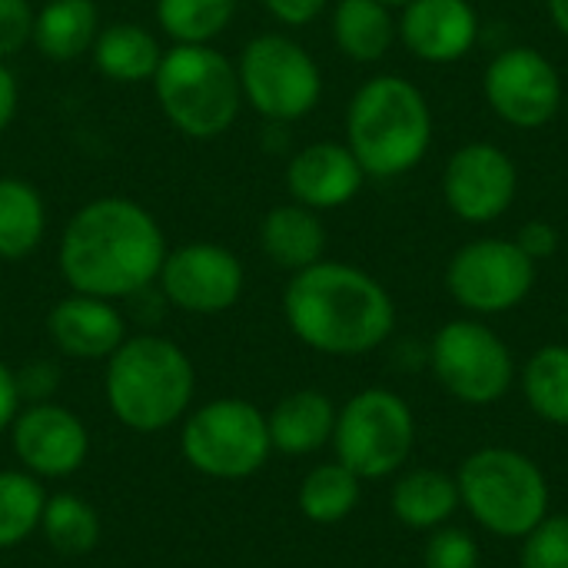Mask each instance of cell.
Here are the masks:
<instances>
[{"mask_svg": "<svg viewBox=\"0 0 568 568\" xmlns=\"http://www.w3.org/2000/svg\"><path fill=\"white\" fill-rule=\"evenodd\" d=\"M17 386H20V399L30 396L33 403H47V393L57 389V366L33 363L23 373H17Z\"/></svg>", "mask_w": 568, "mask_h": 568, "instance_id": "cell-36", "label": "cell"}, {"mask_svg": "<svg viewBox=\"0 0 568 568\" xmlns=\"http://www.w3.org/2000/svg\"><path fill=\"white\" fill-rule=\"evenodd\" d=\"M459 503L499 539H523L549 516V479L536 459L509 446L469 453L456 473Z\"/></svg>", "mask_w": 568, "mask_h": 568, "instance_id": "cell-6", "label": "cell"}, {"mask_svg": "<svg viewBox=\"0 0 568 568\" xmlns=\"http://www.w3.org/2000/svg\"><path fill=\"white\" fill-rule=\"evenodd\" d=\"M47 493L27 469H0V549H13L40 529Z\"/></svg>", "mask_w": 568, "mask_h": 568, "instance_id": "cell-30", "label": "cell"}, {"mask_svg": "<svg viewBox=\"0 0 568 568\" xmlns=\"http://www.w3.org/2000/svg\"><path fill=\"white\" fill-rule=\"evenodd\" d=\"M329 30L336 50L353 63H379L399 43L396 10L379 0H336Z\"/></svg>", "mask_w": 568, "mask_h": 568, "instance_id": "cell-22", "label": "cell"}, {"mask_svg": "<svg viewBox=\"0 0 568 568\" xmlns=\"http://www.w3.org/2000/svg\"><path fill=\"white\" fill-rule=\"evenodd\" d=\"M37 10L30 0H0V60H13L27 43H33Z\"/></svg>", "mask_w": 568, "mask_h": 568, "instance_id": "cell-33", "label": "cell"}, {"mask_svg": "<svg viewBox=\"0 0 568 568\" xmlns=\"http://www.w3.org/2000/svg\"><path fill=\"white\" fill-rule=\"evenodd\" d=\"M519 568H568V516H546L523 536Z\"/></svg>", "mask_w": 568, "mask_h": 568, "instance_id": "cell-31", "label": "cell"}, {"mask_svg": "<svg viewBox=\"0 0 568 568\" xmlns=\"http://www.w3.org/2000/svg\"><path fill=\"white\" fill-rule=\"evenodd\" d=\"M260 3L283 27H310L329 7V0H260Z\"/></svg>", "mask_w": 568, "mask_h": 568, "instance_id": "cell-35", "label": "cell"}, {"mask_svg": "<svg viewBox=\"0 0 568 568\" xmlns=\"http://www.w3.org/2000/svg\"><path fill=\"white\" fill-rule=\"evenodd\" d=\"M389 506L399 526L413 532H433L439 526H449L463 503L456 476H446L439 469H406L393 486Z\"/></svg>", "mask_w": 568, "mask_h": 568, "instance_id": "cell-23", "label": "cell"}, {"mask_svg": "<svg viewBox=\"0 0 568 568\" xmlns=\"http://www.w3.org/2000/svg\"><path fill=\"white\" fill-rule=\"evenodd\" d=\"M346 146L373 180H399L413 173L433 146V106L426 93L399 77L376 73L349 97Z\"/></svg>", "mask_w": 568, "mask_h": 568, "instance_id": "cell-3", "label": "cell"}, {"mask_svg": "<svg viewBox=\"0 0 568 568\" xmlns=\"http://www.w3.org/2000/svg\"><path fill=\"white\" fill-rule=\"evenodd\" d=\"M17 463L37 479H67L80 473L90 453V433L77 413L57 403H30L10 423Z\"/></svg>", "mask_w": 568, "mask_h": 568, "instance_id": "cell-15", "label": "cell"}, {"mask_svg": "<svg viewBox=\"0 0 568 568\" xmlns=\"http://www.w3.org/2000/svg\"><path fill=\"white\" fill-rule=\"evenodd\" d=\"M20 386H17V373L0 359V433L10 429L13 416L20 413Z\"/></svg>", "mask_w": 568, "mask_h": 568, "instance_id": "cell-37", "label": "cell"}, {"mask_svg": "<svg viewBox=\"0 0 568 568\" xmlns=\"http://www.w3.org/2000/svg\"><path fill=\"white\" fill-rule=\"evenodd\" d=\"M539 263H532L516 240L483 236L459 246L446 263V290L469 316H503L519 310L536 290Z\"/></svg>", "mask_w": 568, "mask_h": 568, "instance_id": "cell-11", "label": "cell"}, {"mask_svg": "<svg viewBox=\"0 0 568 568\" xmlns=\"http://www.w3.org/2000/svg\"><path fill=\"white\" fill-rule=\"evenodd\" d=\"M336 413L339 409L333 406V399L326 393H320V389H296V393L283 396L266 413L273 449L286 453V456L320 453L323 446L333 443Z\"/></svg>", "mask_w": 568, "mask_h": 568, "instance_id": "cell-21", "label": "cell"}, {"mask_svg": "<svg viewBox=\"0 0 568 568\" xmlns=\"http://www.w3.org/2000/svg\"><path fill=\"white\" fill-rule=\"evenodd\" d=\"M47 336L70 359H110L130 333L113 300L70 293L50 306Z\"/></svg>", "mask_w": 568, "mask_h": 568, "instance_id": "cell-18", "label": "cell"}, {"mask_svg": "<svg viewBox=\"0 0 568 568\" xmlns=\"http://www.w3.org/2000/svg\"><path fill=\"white\" fill-rule=\"evenodd\" d=\"M166 250V233L143 203L97 196L67 220L57 263L70 293L120 303L156 286Z\"/></svg>", "mask_w": 568, "mask_h": 568, "instance_id": "cell-1", "label": "cell"}, {"mask_svg": "<svg viewBox=\"0 0 568 568\" xmlns=\"http://www.w3.org/2000/svg\"><path fill=\"white\" fill-rule=\"evenodd\" d=\"M333 449L359 479H386L416 449V416L399 393L383 386L363 389L336 413Z\"/></svg>", "mask_w": 568, "mask_h": 568, "instance_id": "cell-9", "label": "cell"}, {"mask_svg": "<svg viewBox=\"0 0 568 568\" xmlns=\"http://www.w3.org/2000/svg\"><path fill=\"white\" fill-rule=\"evenodd\" d=\"M260 250L276 270L293 276L326 260V223L310 206H300L293 200L276 203L260 220Z\"/></svg>", "mask_w": 568, "mask_h": 568, "instance_id": "cell-19", "label": "cell"}, {"mask_svg": "<svg viewBox=\"0 0 568 568\" xmlns=\"http://www.w3.org/2000/svg\"><path fill=\"white\" fill-rule=\"evenodd\" d=\"M163 47L160 37L143 27V23H130V20H113L106 27H100L93 47H90V60L93 70L120 87H133V83H150L160 70L163 60Z\"/></svg>", "mask_w": 568, "mask_h": 568, "instance_id": "cell-20", "label": "cell"}, {"mask_svg": "<svg viewBox=\"0 0 568 568\" xmlns=\"http://www.w3.org/2000/svg\"><path fill=\"white\" fill-rule=\"evenodd\" d=\"M546 10H549L552 27L568 40V0H546Z\"/></svg>", "mask_w": 568, "mask_h": 568, "instance_id": "cell-39", "label": "cell"}, {"mask_svg": "<svg viewBox=\"0 0 568 568\" xmlns=\"http://www.w3.org/2000/svg\"><path fill=\"white\" fill-rule=\"evenodd\" d=\"M150 83L166 123L196 143L230 133L243 106L236 63L213 43H173Z\"/></svg>", "mask_w": 568, "mask_h": 568, "instance_id": "cell-5", "label": "cell"}, {"mask_svg": "<svg viewBox=\"0 0 568 568\" xmlns=\"http://www.w3.org/2000/svg\"><path fill=\"white\" fill-rule=\"evenodd\" d=\"M283 316L293 336L323 356H366L396 329L389 290L366 270L339 260H320L290 276Z\"/></svg>", "mask_w": 568, "mask_h": 568, "instance_id": "cell-2", "label": "cell"}, {"mask_svg": "<svg viewBox=\"0 0 568 568\" xmlns=\"http://www.w3.org/2000/svg\"><path fill=\"white\" fill-rule=\"evenodd\" d=\"M483 97L506 126L542 130L559 116L566 87L559 67L539 47L516 43L486 63Z\"/></svg>", "mask_w": 568, "mask_h": 568, "instance_id": "cell-12", "label": "cell"}, {"mask_svg": "<svg viewBox=\"0 0 568 568\" xmlns=\"http://www.w3.org/2000/svg\"><path fill=\"white\" fill-rule=\"evenodd\" d=\"M183 419L180 449L200 476L223 483L250 479L273 453L266 413L246 399H213Z\"/></svg>", "mask_w": 568, "mask_h": 568, "instance_id": "cell-8", "label": "cell"}, {"mask_svg": "<svg viewBox=\"0 0 568 568\" xmlns=\"http://www.w3.org/2000/svg\"><path fill=\"white\" fill-rule=\"evenodd\" d=\"M243 103L266 123H300L323 100L316 57L286 33H256L236 60Z\"/></svg>", "mask_w": 568, "mask_h": 568, "instance_id": "cell-7", "label": "cell"}, {"mask_svg": "<svg viewBox=\"0 0 568 568\" xmlns=\"http://www.w3.org/2000/svg\"><path fill=\"white\" fill-rule=\"evenodd\" d=\"M100 27L103 23L93 0H47L37 10L33 47L53 63H73L80 57H90Z\"/></svg>", "mask_w": 568, "mask_h": 568, "instance_id": "cell-24", "label": "cell"}, {"mask_svg": "<svg viewBox=\"0 0 568 568\" xmlns=\"http://www.w3.org/2000/svg\"><path fill=\"white\" fill-rule=\"evenodd\" d=\"M513 240L519 243V250H523L532 263L552 260V256L559 253V243H562L556 223H549V220H526Z\"/></svg>", "mask_w": 568, "mask_h": 568, "instance_id": "cell-34", "label": "cell"}, {"mask_svg": "<svg viewBox=\"0 0 568 568\" xmlns=\"http://www.w3.org/2000/svg\"><path fill=\"white\" fill-rule=\"evenodd\" d=\"M396 30L419 63L449 67L476 50L483 20L473 0H409L399 7Z\"/></svg>", "mask_w": 568, "mask_h": 568, "instance_id": "cell-16", "label": "cell"}, {"mask_svg": "<svg viewBox=\"0 0 568 568\" xmlns=\"http://www.w3.org/2000/svg\"><path fill=\"white\" fill-rule=\"evenodd\" d=\"M519 196V166L499 143L473 140L449 153L443 166V200L459 223L489 226Z\"/></svg>", "mask_w": 568, "mask_h": 568, "instance_id": "cell-14", "label": "cell"}, {"mask_svg": "<svg viewBox=\"0 0 568 568\" xmlns=\"http://www.w3.org/2000/svg\"><path fill=\"white\" fill-rule=\"evenodd\" d=\"M379 3H386V7H393V10H399V7H406L409 0H379Z\"/></svg>", "mask_w": 568, "mask_h": 568, "instance_id": "cell-40", "label": "cell"}, {"mask_svg": "<svg viewBox=\"0 0 568 568\" xmlns=\"http://www.w3.org/2000/svg\"><path fill=\"white\" fill-rule=\"evenodd\" d=\"M106 406L133 433H160L190 413L196 369L183 346L156 333H136L106 359Z\"/></svg>", "mask_w": 568, "mask_h": 568, "instance_id": "cell-4", "label": "cell"}, {"mask_svg": "<svg viewBox=\"0 0 568 568\" xmlns=\"http://www.w3.org/2000/svg\"><path fill=\"white\" fill-rule=\"evenodd\" d=\"M40 532L53 552L73 559V556H90L100 546L103 523L87 499L63 493V496H47Z\"/></svg>", "mask_w": 568, "mask_h": 568, "instance_id": "cell-28", "label": "cell"}, {"mask_svg": "<svg viewBox=\"0 0 568 568\" xmlns=\"http://www.w3.org/2000/svg\"><path fill=\"white\" fill-rule=\"evenodd\" d=\"M436 383L466 406H493L516 383V356L509 343L483 320H449L426 349Z\"/></svg>", "mask_w": 568, "mask_h": 568, "instance_id": "cell-10", "label": "cell"}, {"mask_svg": "<svg viewBox=\"0 0 568 568\" xmlns=\"http://www.w3.org/2000/svg\"><path fill=\"white\" fill-rule=\"evenodd\" d=\"M156 286L163 303L173 310L190 316H216L240 303L246 270L233 250L210 240H193L166 250Z\"/></svg>", "mask_w": 568, "mask_h": 568, "instance_id": "cell-13", "label": "cell"}, {"mask_svg": "<svg viewBox=\"0 0 568 568\" xmlns=\"http://www.w3.org/2000/svg\"><path fill=\"white\" fill-rule=\"evenodd\" d=\"M17 106H20V87H17V77H13V70L0 60V136H3V133H7V126L13 123Z\"/></svg>", "mask_w": 568, "mask_h": 568, "instance_id": "cell-38", "label": "cell"}, {"mask_svg": "<svg viewBox=\"0 0 568 568\" xmlns=\"http://www.w3.org/2000/svg\"><path fill=\"white\" fill-rule=\"evenodd\" d=\"M366 180L369 176L363 173L353 150L346 143H333V140L306 143L303 150H296L286 160V170H283L290 200L300 206H310L316 213L339 210V206L353 203Z\"/></svg>", "mask_w": 568, "mask_h": 568, "instance_id": "cell-17", "label": "cell"}, {"mask_svg": "<svg viewBox=\"0 0 568 568\" xmlns=\"http://www.w3.org/2000/svg\"><path fill=\"white\" fill-rule=\"evenodd\" d=\"M423 568H479V542L459 526H439L426 539Z\"/></svg>", "mask_w": 568, "mask_h": 568, "instance_id": "cell-32", "label": "cell"}, {"mask_svg": "<svg viewBox=\"0 0 568 568\" xmlns=\"http://www.w3.org/2000/svg\"><path fill=\"white\" fill-rule=\"evenodd\" d=\"M240 0H156V27L173 43H213L236 20Z\"/></svg>", "mask_w": 568, "mask_h": 568, "instance_id": "cell-29", "label": "cell"}, {"mask_svg": "<svg viewBox=\"0 0 568 568\" xmlns=\"http://www.w3.org/2000/svg\"><path fill=\"white\" fill-rule=\"evenodd\" d=\"M523 396L529 409L549 423L568 429V346H539L523 366Z\"/></svg>", "mask_w": 568, "mask_h": 568, "instance_id": "cell-27", "label": "cell"}, {"mask_svg": "<svg viewBox=\"0 0 568 568\" xmlns=\"http://www.w3.org/2000/svg\"><path fill=\"white\" fill-rule=\"evenodd\" d=\"M47 236V203L23 176H0V260L17 263L37 253Z\"/></svg>", "mask_w": 568, "mask_h": 568, "instance_id": "cell-25", "label": "cell"}, {"mask_svg": "<svg viewBox=\"0 0 568 568\" xmlns=\"http://www.w3.org/2000/svg\"><path fill=\"white\" fill-rule=\"evenodd\" d=\"M359 496H363V479L353 469H346L339 459H333L303 476L296 503L313 526H339L343 519L353 516Z\"/></svg>", "mask_w": 568, "mask_h": 568, "instance_id": "cell-26", "label": "cell"}]
</instances>
